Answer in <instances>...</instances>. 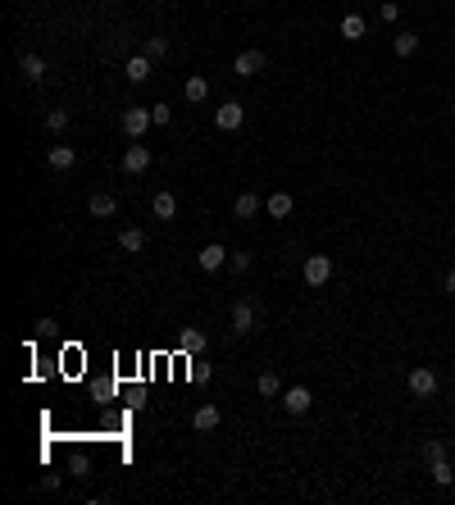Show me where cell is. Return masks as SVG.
<instances>
[{
    "label": "cell",
    "instance_id": "10",
    "mask_svg": "<svg viewBox=\"0 0 455 505\" xmlns=\"http://www.w3.org/2000/svg\"><path fill=\"white\" fill-rule=\"evenodd\" d=\"M151 214H155V219H164V223H169V219H178V196H174V191H155V200H151Z\"/></svg>",
    "mask_w": 455,
    "mask_h": 505
},
{
    "label": "cell",
    "instance_id": "21",
    "mask_svg": "<svg viewBox=\"0 0 455 505\" xmlns=\"http://www.w3.org/2000/svg\"><path fill=\"white\" fill-rule=\"evenodd\" d=\"M183 96H187V100H205V96H210V82H205V77H201V73H196V77H187Z\"/></svg>",
    "mask_w": 455,
    "mask_h": 505
},
{
    "label": "cell",
    "instance_id": "32",
    "mask_svg": "<svg viewBox=\"0 0 455 505\" xmlns=\"http://www.w3.org/2000/svg\"><path fill=\"white\" fill-rule=\"evenodd\" d=\"M451 119H455V105H451Z\"/></svg>",
    "mask_w": 455,
    "mask_h": 505
},
{
    "label": "cell",
    "instance_id": "20",
    "mask_svg": "<svg viewBox=\"0 0 455 505\" xmlns=\"http://www.w3.org/2000/svg\"><path fill=\"white\" fill-rule=\"evenodd\" d=\"M255 209H260V196H255V191H241L237 205H232V214H237V219H250Z\"/></svg>",
    "mask_w": 455,
    "mask_h": 505
},
{
    "label": "cell",
    "instance_id": "13",
    "mask_svg": "<svg viewBox=\"0 0 455 505\" xmlns=\"http://www.w3.org/2000/svg\"><path fill=\"white\" fill-rule=\"evenodd\" d=\"M87 209L96 214V219H114V214H119V200L109 196V191H96V196L87 200Z\"/></svg>",
    "mask_w": 455,
    "mask_h": 505
},
{
    "label": "cell",
    "instance_id": "9",
    "mask_svg": "<svg viewBox=\"0 0 455 505\" xmlns=\"http://www.w3.org/2000/svg\"><path fill=\"white\" fill-rule=\"evenodd\" d=\"M410 392L414 396H437V374H433V369H423V364H419V369H410Z\"/></svg>",
    "mask_w": 455,
    "mask_h": 505
},
{
    "label": "cell",
    "instance_id": "24",
    "mask_svg": "<svg viewBox=\"0 0 455 505\" xmlns=\"http://www.w3.org/2000/svg\"><path fill=\"white\" fill-rule=\"evenodd\" d=\"M141 50H146L151 59H164V55H169V37H146V46H141Z\"/></svg>",
    "mask_w": 455,
    "mask_h": 505
},
{
    "label": "cell",
    "instance_id": "30",
    "mask_svg": "<svg viewBox=\"0 0 455 505\" xmlns=\"http://www.w3.org/2000/svg\"><path fill=\"white\" fill-rule=\"evenodd\" d=\"M423 460L433 464V460H446V446L442 441H428V446H423Z\"/></svg>",
    "mask_w": 455,
    "mask_h": 505
},
{
    "label": "cell",
    "instance_id": "2",
    "mask_svg": "<svg viewBox=\"0 0 455 505\" xmlns=\"http://www.w3.org/2000/svg\"><path fill=\"white\" fill-rule=\"evenodd\" d=\"M260 328V305H250V301H232V332L246 337V332Z\"/></svg>",
    "mask_w": 455,
    "mask_h": 505
},
{
    "label": "cell",
    "instance_id": "16",
    "mask_svg": "<svg viewBox=\"0 0 455 505\" xmlns=\"http://www.w3.org/2000/svg\"><path fill=\"white\" fill-rule=\"evenodd\" d=\"M264 209H269L273 219H287V214H292V209H296V200L287 196V191H273V196L264 200Z\"/></svg>",
    "mask_w": 455,
    "mask_h": 505
},
{
    "label": "cell",
    "instance_id": "8",
    "mask_svg": "<svg viewBox=\"0 0 455 505\" xmlns=\"http://www.w3.org/2000/svg\"><path fill=\"white\" fill-rule=\"evenodd\" d=\"M228 255H232V251H228V246H219V242H210V246H205V251L196 255V264H201V269H205V274H214V269H223V264H228Z\"/></svg>",
    "mask_w": 455,
    "mask_h": 505
},
{
    "label": "cell",
    "instance_id": "28",
    "mask_svg": "<svg viewBox=\"0 0 455 505\" xmlns=\"http://www.w3.org/2000/svg\"><path fill=\"white\" fill-rule=\"evenodd\" d=\"M228 269H232V274H246V269H250V255L246 251H232V255H228Z\"/></svg>",
    "mask_w": 455,
    "mask_h": 505
},
{
    "label": "cell",
    "instance_id": "17",
    "mask_svg": "<svg viewBox=\"0 0 455 505\" xmlns=\"http://www.w3.org/2000/svg\"><path fill=\"white\" fill-rule=\"evenodd\" d=\"M19 68L28 73V82H41V77H46V59H41V55H32V50H28V55L19 59Z\"/></svg>",
    "mask_w": 455,
    "mask_h": 505
},
{
    "label": "cell",
    "instance_id": "14",
    "mask_svg": "<svg viewBox=\"0 0 455 505\" xmlns=\"http://www.w3.org/2000/svg\"><path fill=\"white\" fill-rule=\"evenodd\" d=\"M178 351H183V355H201V351H205V332H201V328H183Z\"/></svg>",
    "mask_w": 455,
    "mask_h": 505
},
{
    "label": "cell",
    "instance_id": "12",
    "mask_svg": "<svg viewBox=\"0 0 455 505\" xmlns=\"http://www.w3.org/2000/svg\"><path fill=\"white\" fill-rule=\"evenodd\" d=\"M46 164H50V169H59V173H68V169L77 164L73 146H50V151H46Z\"/></svg>",
    "mask_w": 455,
    "mask_h": 505
},
{
    "label": "cell",
    "instance_id": "18",
    "mask_svg": "<svg viewBox=\"0 0 455 505\" xmlns=\"http://www.w3.org/2000/svg\"><path fill=\"white\" fill-rule=\"evenodd\" d=\"M119 246H123V251H132V255H141V251H146V232H141V228H123L119 232Z\"/></svg>",
    "mask_w": 455,
    "mask_h": 505
},
{
    "label": "cell",
    "instance_id": "26",
    "mask_svg": "<svg viewBox=\"0 0 455 505\" xmlns=\"http://www.w3.org/2000/svg\"><path fill=\"white\" fill-rule=\"evenodd\" d=\"M151 119H155V128H169L174 123V105H151Z\"/></svg>",
    "mask_w": 455,
    "mask_h": 505
},
{
    "label": "cell",
    "instance_id": "22",
    "mask_svg": "<svg viewBox=\"0 0 455 505\" xmlns=\"http://www.w3.org/2000/svg\"><path fill=\"white\" fill-rule=\"evenodd\" d=\"M342 37H346V41H360V37H364V19H360V14H346V19H342Z\"/></svg>",
    "mask_w": 455,
    "mask_h": 505
},
{
    "label": "cell",
    "instance_id": "15",
    "mask_svg": "<svg viewBox=\"0 0 455 505\" xmlns=\"http://www.w3.org/2000/svg\"><path fill=\"white\" fill-rule=\"evenodd\" d=\"M219 419H223V415H219V406H201V410L192 415V428H201V432H214V428H219Z\"/></svg>",
    "mask_w": 455,
    "mask_h": 505
},
{
    "label": "cell",
    "instance_id": "4",
    "mask_svg": "<svg viewBox=\"0 0 455 505\" xmlns=\"http://www.w3.org/2000/svg\"><path fill=\"white\" fill-rule=\"evenodd\" d=\"M305 283L310 287H324L328 278H333V260H328V255H305Z\"/></svg>",
    "mask_w": 455,
    "mask_h": 505
},
{
    "label": "cell",
    "instance_id": "5",
    "mask_svg": "<svg viewBox=\"0 0 455 505\" xmlns=\"http://www.w3.org/2000/svg\"><path fill=\"white\" fill-rule=\"evenodd\" d=\"M264 64H269V55H264V50H241V55L232 59V73H237V77H255Z\"/></svg>",
    "mask_w": 455,
    "mask_h": 505
},
{
    "label": "cell",
    "instance_id": "7",
    "mask_svg": "<svg viewBox=\"0 0 455 505\" xmlns=\"http://www.w3.org/2000/svg\"><path fill=\"white\" fill-rule=\"evenodd\" d=\"M310 406H315L310 387H287V392H282V410H287V415H305Z\"/></svg>",
    "mask_w": 455,
    "mask_h": 505
},
{
    "label": "cell",
    "instance_id": "23",
    "mask_svg": "<svg viewBox=\"0 0 455 505\" xmlns=\"http://www.w3.org/2000/svg\"><path fill=\"white\" fill-rule=\"evenodd\" d=\"M433 483H437V487H451V483H455V469H451L446 460H433Z\"/></svg>",
    "mask_w": 455,
    "mask_h": 505
},
{
    "label": "cell",
    "instance_id": "1",
    "mask_svg": "<svg viewBox=\"0 0 455 505\" xmlns=\"http://www.w3.org/2000/svg\"><path fill=\"white\" fill-rule=\"evenodd\" d=\"M119 128L128 132L132 142H141V137H146V132L155 128V119H151V110H141V105H132V110H123V114H119Z\"/></svg>",
    "mask_w": 455,
    "mask_h": 505
},
{
    "label": "cell",
    "instance_id": "31",
    "mask_svg": "<svg viewBox=\"0 0 455 505\" xmlns=\"http://www.w3.org/2000/svg\"><path fill=\"white\" fill-rule=\"evenodd\" d=\"M442 292H446V296H455V269H451V274L442 278Z\"/></svg>",
    "mask_w": 455,
    "mask_h": 505
},
{
    "label": "cell",
    "instance_id": "3",
    "mask_svg": "<svg viewBox=\"0 0 455 505\" xmlns=\"http://www.w3.org/2000/svg\"><path fill=\"white\" fill-rule=\"evenodd\" d=\"M155 164V155H151V146H141V142H132L128 151H123V173H132V178H141L146 169Z\"/></svg>",
    "mask_w": 455,
    "mask_h": 505
},
{
    "label": "cell",
    "instance_id": "6",
    "mask_svg": "<svg viewBox=\"0 0 455 505\" xmlns=\"http://www.w3.org/2000/svg\"><path fill=\"white\" fill-rule=\"evenodd\" d=\"M214 123H219L223 132H237L241 123H246V110H241L237 100H223V105H219V114H214Z\"/></svg>",
    "mask_w": 455,
    "mask_h": 505
},
{
    "label": "cell",
    "instance_id": "25",
    "mask_svg": "<svg viewBox=\"0 0 455 505\" xmlns=\"http://www.w3.org/2000/svg\"><path fill=\"white\" fill-rule=\"evenodd\" d=\"M260 396H282V383H278V374H260Z\"/></svg>",
    "mask_w": 455,
    "mask_h": 505
},
{
    "label": "cell",
    "instance_id": "11",
    "mask_svg": "<svg viewBox=\"0 0 455 505\" xmlns=\"http://www.w3.org/2000/svg\"><path fill=\"white\" fill-rule=\"evenodd\" d=\"M151 64H155V59L141 50V55L128 59V68H123V73H128V82H137V87H141V82H151Z\"/></svg>",
    "mask_w": 455,
    "mask_h": 505
},
{
    "label": "cell",
    "instance_id": "29",
    "mask_svg": "<svg viewBox=\"0 0 455 505\" xmlns=\"http://www.w3.org/2000/svg\"><path fill=\"white\" fill-rule=\"evenodd\" d=\"M378 14H382V23H396V19H401V5H396V0H382Z\"/></svg>",
    "mask_w": 455,
    "mask_h": 505
},
{
    "label": "cell",
    "instance_id": "19",
    "mask_svg": "<svg viewBox=\"0 0 455 505\" xmlns=\"http://www.w3.org/2000/svg\"><path fill=\"white\" fill-rule=\"evenodd\" d=\"M391 50L401 59H410L414 50H419V32H396V41H391Z\"/></svg>",
    "mask_w": 455,
    "mask_h": 505
},
{
    "label": "cell",
    "instance_id": "27",
    "mask_svg": "<svg viewBox=\"0 0 455 505\" xmlns=\"http://www.w3.org/2000/svg\"><path fill=\"white\" fill-rule=\"evenodd\" d=\"M46 128H50V132H64L68 128V110H50V114H46Z\"/></svg>",
    "mask_w": 455,
    "mask_h": 505
}]
</instances>
